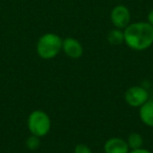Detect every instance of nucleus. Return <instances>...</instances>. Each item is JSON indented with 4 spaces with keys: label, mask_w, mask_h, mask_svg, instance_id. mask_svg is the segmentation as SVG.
Wrapping results in <instances>:
<instances>
[{
    "label": "nucleus",
    "mask_w": 153,
    "mask_h": 153,
    "mask_svg": "<svg viewBox=\"0 0 153 153\" xmlns=\"http://www.w3.org/2000/svg\"><path fill=\"white\" fill-rule=\"evenodd\" d=\"M125 44L136 51H146L153 45V26L147 21L130 23L124 28Z\"/></svg>",
    "instance_id": "obj_1"
},
{
    "label": "nucleus",
    "mask_w": 153,
    "mask_h": 153,
    "mask_svg": "<svg viewBox=\"0 0 153 153\" xmlns=\"http://www.w3.org/2000/svg\"><path fill=\"white\" fill-rule=\"evenodd\" d=\"M62 43H63V39L55 33L43 34L37 41V53L41 59H53L62 51Z\"/></svg>",
    "instance_id": "obj_2"
},
{
    "label": "nucleus",
    "mask_w": 153,
    "mask_h": 153,
    "mask_svg": "<svg viewBox=\"0 0 153 153\" xmlns=\"http://www.w3.org/2000/svg\"><path fill=\"white\" fill-rule=\"evenodd\" d=\"M27 128L30 134L44 137L51 129V120L45 111L37 109L32 111L28 115Z\"/></svg>",
    "instance_id": "obj_3"
},
{
    "label": "nucleus",
    "mask_w": 153,
    "mask_h": 153,
    "mask_svg": "<svg viewBox=\"0 0 153 153\" xmlns=\"http://www.w3.org/2000/svg\"><path fill=\"white\" fill-rule=\"evenodd\" d=\"M124 100L130 107L140 108L149 100V92L143 86H131L126 90L125 94H124Z\"/></svg>",
    "instance_id": "obj_4"
},
{
    "label": "nucleus",
    "mask_w": 153,
    "mask_h": 153,
    "mask_svg": "<svg viewBox=\"0 0 153 153\" xmlns=\"http://www.w3.org/2000/svg\"><path fill=\"white\" fill-rule=\"evenodd\" d=\"M110 21L115 28L124 30L131 23L130 10L124 4H117L110 12Z\"/></svg>",
    "instance_id": "obj_5"
},
{
    "label": "nucleus",
    "mask_w": 153,
    "mask_h": 153,
    "mask_svg": "<svg viewBox=\"0 0 153 153\" xmlns=\"http://www.w3.org/2000/svg\"><path fill=\"white\" fill-rule=\"evenodd\" d=\"M62 51L67 57L71 58V59H79L83 56L84 47L82 43L79 40H76V38L67 37V38L63 39Z\"/></svg>",
    "instance_id": "obj_6"
},
{
    "label": "nucleus",
    "mask_w": 153,
    "mask_h": 153,
    "mask_svg": "<svg viewBox=\"0 0 153 153\" xmlns=\"http://www.w3.org/2000/svg\"><path fill=\"white\" fill-rule=\"evenodd\" d=\"M129 151L127 140L122 137H110L104 144L105 153H129Z\"/></svg>",
    "instance_id": "obj_7"
},
{
    "label": "nucleus",
    "mask_w": 153,
    "mask_h": 153,
    "mask_svg": "<svg viewBox=\"0 0 153 153\" xmlns=\"http://www.w3.org/2000/svg\"><path fill=\"white\" fill-rule=\"evenodd\" d=\"M138 117L143 124L153 128V101L148 100L144 105L140 107Z\"/></svg>",
    "instance_id": "obj_8"
},
{
    "label": "nucleus",
    "mask_w": 153,
    "mask_h": 153,
    "mask_svg": "<svg viewBox=\"0 0 153 153\" xmlns=\"http://www.w3.org/2000/svg\"><path fill=\"white\" fill-rule=\"evenodd\" d=\"M107 41L110 43L111 45H122L125 43V39H124V30H120V28H113V30H109L107 34Z\"/></svg>",
    "instance_id": "obj_9"
},
{
    "label": "nucleus",
    "mask_w": 153,
    "mask_h": 153,
    "mask_svg": "<svg viewBox=\"0 0 153 153\" xmlns=\"http://www.w3.org/2000/svg\"><path fill=\"white\" fill-rule=\"evenodd\" d=\"M126 140H127V144L129 146L130 150L143 148V146H144V138H143L142 134L137 133V132L130 133Z\"/></svg>",
    "instance_id": "obj_10"
},
{
    "label": "nucleus",
    "mask_w": 153,
    "mask_h": 153,
    "mask_svg": "<svg viewBox=\"0 0 153 153\" xmlns=\"http://www.w3.org/2000/svg\"><path fill=\"white\" fill-rule=\"evenodd\" d=\"M40 145H41V137L36 136V135H33V134H30L25 140L26 148L30 151L38 150V149L40 148Z\"/></svg>",
    "instance_id": "obj_11"
},
{
    "label": "nucleus",
    "mask_w": 153,
    "mask_h": 153,
    "mask_svg": "<svg viewBox=\"0 0 153 153\" xmlns=\"http://www.w3.org/2000/svg\"><path fill=\"white\" fill-rule=\"evenodd\" d=\"M74 153H92V150L86 144H78L74 149Z\"/></svg>",
    "instance_id": "obj_12"
},
{
    "label": "nucleus",
    "mask_w": 153,
    "mask_h": 153,
    "mask_svg": "<svg viewBox=\"0 0 153 153\" xmlns=\"http://www.w3.org/2000/svg\"><path fill=\"white\" fill-rule=\"evenodd\" d=\"M129 153H152L150 150L148 149H145L144 147L143 148H140V149H134V150H130Z\"/></svg>",
    "instance_id": "obj_13"
},
{
    "label": "nucleus",
    "mask_w": 153,
    "mask_h": 153,
    "mask_svg": "<svg viewBox=\"0 0 153 153\" xmlns=\"http://www.w3.org/2000/svg\"><path fill=\"white\" fill-rule=\"evenodd\" d=\"M147 22H149V23L153 26V9L151 10L148 13V15H147Z\"/></svg>",
    "instance_id": "obj_14"
}]
</instances>
